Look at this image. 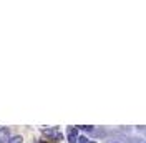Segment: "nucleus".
<instances>
[{"label": "nucleus", "mask_w": 146, "mask_h": 143, "mask_svg": "<svg viewBox=\"0 0 146 143\" xmlns=\"http://www.w3.org/2000/svg\"><path fill=\"white\" fill-rule=\"evenodd\" d=\"M7 140H10V130L7 126H3V128H0V143L7 142Z\"/></svg>", "instance_id": "f257e3e1"}, {"label": "nucleus", "mask_w": 146, "mask_h": 143, "mask_svg": "<svg viewBox=\"0 0 146 143\" xmlns=\"http://www.w3.org/2000/svg\"><path fill=\"white\" fill-rule=\"evenodd\" d=\"M68 143H78V136H68Z\"/></svg>", "instance_id": "39448f33"}, {"label": "nucleus", "mask_w": 146, "mask_h": 143, "mask_svg": "<svg viewBox=\"0 0 146 143\" xmlns=\"http://www.w3.org/2000/svg\"><path fill=\"white\" fill-rule=\"evenodd\" d=\"M76 128L85 130V132H91V130H93V126H91V125H82V126H76Z\"/></svg>", "instance_id": "20e7f679"}, {"label": "nucleus", "mask_w": 146, "mask_h": 143, "mask_svg": "<svg viewBox=\"0 0 146 143\" xmlns=\"http://www.w3.org/2000/svg\"><path fill=\"white\" fill-rule=\"evenodd\" d=\"M68 136H78V128H75V126L68 128Z\"/></svg>", "instance_id": "7ed1b4c3"}, {"label": "nucleus", "mask_w": 146, "mask_h": 143, "mask_svg": "<svg viewBox=\"0 0 146 143\" xmlns=\"http://www.w3.org/2000/svg\"><path fill=\"white\" fill-rule=\"evenodd\" d=\"M115 143H118V142H115Z\"/></svg>", "instance_id": "0eeeda50"}, {"label": "nucleus", "mask_w": 146, "mask_h": 143, "mask_svg": "<svg viewBox=\"0 0 146 143\" xmlns=\"http://www.w3.org/2000/svg\"><path fill=\"white\" fill-rule=\"evenodd\" d=\"M88 143H95V142H88Z\"/></svg>", "instance_id": "423d86ee"}, {"label": "nucleus", "mask_w": 146, "mask_h": 143, "mask_svg": "<svg viewBox=\"0 0 146 143\" xmlns=\"http://www.w3.org/2000/svg\"><path fill=\"white\" fill-rule=\"evenodd\" d=\"M22 142H23V138H22L20 135H17V136H12V138L9 140V143H22Z\"/></svg>", "instance_id": "f03ea898"}]
</instances>
